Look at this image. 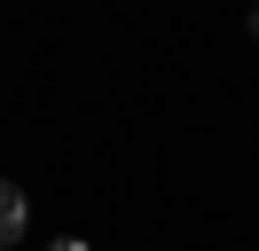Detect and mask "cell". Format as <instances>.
<instances>
[{
	"instance_id": "cell-3",
	"label": "cell",
	"mask_w": 259,
	"mask_h": 251,
	"mask_svg": "<svg viewBox=\"0 0 259 251\" xmlns=\"http://www.w3.org/2000/svg\"><path fill=\"white\" fill-rule=\"evenodd\" d=\"M251 39H259V8H251Z\"/></svg>"
},
{
	"instance_id": "cell-2",
	"label": "cell",
	"mask_w": 259,
	"mask_h": 251,
	"mask_svg": "<svg viewBox=\"0 0 259 251\" xmlns=\"http://www.w3.org/2000/svg\"><path fill=\"white\" fill-rule=\"evenodd\" d=\"M48 251H95V243H79V235H55V243Z\"/></svg>"
},
{
	"instance_id": "cell-1",
	"label": "cell",
	"mask_w": 259,
	"mask_h": 251,
	"mask_svg": "<svg viewBox=\"0 0 259 251\" xmlns=\"http://www.w3.org/2000/svg\"><path fill=\"white\" fill-rule=\"evenodd\" d=\"M24 220H32V204H24V188L16 181H0V251L24 235Z\"/></svg>"
}]
</instances>
